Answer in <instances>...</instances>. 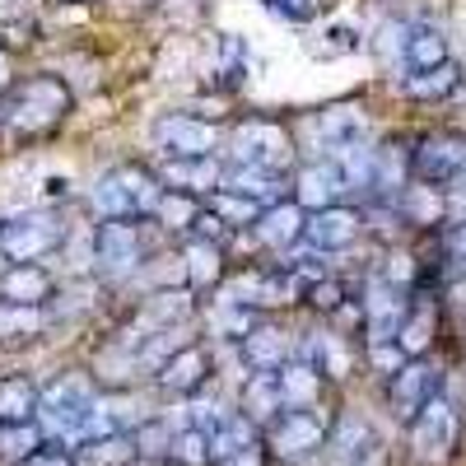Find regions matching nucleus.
I'll return each mask as SVG.
<instances>
[{"instance_id": "obj_1", "label": "nucleus", "mask_w": 466, "mask_h": 466, "mask_svg": "<svg viewBox=\"0 0 466 466\" xmlns=\"http://www.w3.org/2000/svg\"><path fill=\"white\" fill-rule=\"evenodd\" d=\"M75 107V94L61 75L37 70L28 80L5 89V103H0V131L10 140L28 145V140H47Z\"/></svg>"}, {"instance_id": "obj_2", "label": "nucleus", "mask_w": 466, "mask_h": 466, "mask_svg": "<svg viewBox=\"0 0 466 466\" xmlns=\"http://www.w3.org/2000/svg\"><path fill=\"white\" fill-rule=\"evenodd\" d=\"M159 201H164V177L149 173L145 164H116L89 191V206L98 219H145L159 210Z\"/></svg>"}, {"instance_id": "obj_3", "label": "nucleus", "mask_w": 466, "mask_h": 466, "mask_svg": "<svg viewBox=\"0 0 466 466\" xmlns=\"http://www.w3.org/2000/svg\"><path fill=\"white\" fill-rule=\"evenodd\" d=\"M98 406V387L89 373H61L43 387V406H37V420L43 430L61 443H80L85 439V424Z\"/></svg>"}, {"instance_id": "obj_4", "label": "nucleus", "mask_w": 466, "mask_h": 466, "mask_svg": "<svg viewBox=\"0 0 466 466\" xmlns=\"http://www.w3.org/2000/svg\"><path fill=\"white\" fill-rule=\"evenodd\" d=\"M66 243V219L56 210H19L0 219V257L5 261H43Z\"/></svg>"}, {"instance_id": "obj_5", "label": "nucleus", "mask_w": 466, "mask_h": 466, "mask_svg": "<svg viewBox=\"0 0 466 466\" xmlns=\"http://www.w3.org/2000/svg\"><path fill=\"white\" fill-rule=\"evenodd\" d=\"M327 434H331V424H327L322 410H313V406H285L276 420L266 424L261 443H266L270 457L299 461V457H308V452H322V448H327Z\"/></svg>"}, {"instance_id": "obj_6", "label": "nucleus", "mask_w": 466, "mask_h": 466, "mask_svg": "<svg viewBox=\"0 0 466 466\" xmlns=\"http://www.w3.org/2000/svg\"><path fill=\"white\" fill-rule=\"evenodd\" d=\"M228 164H257V168H276V173H289L294 168V136L280 127V122H243L228 140Z\"/></svg>"}, {"instance_id": "obj_7", "label": "nucleus", "mask_w": 466, "mask_h": 466, "mask_svg": "<svg viewBox=\"0 0 466 466\" xmlns=\"http://www.w3.org/2000/svg\"><path fill=\"white\" fill-rule=\"evenodd\" d=\"M466 173V140L452 136V131H439V136H424L415 149H410V177L424 182V187H452L461 182Z\"/></svg>"}, {"instance_id": "obj_8", "label": "nucleus", "mask_w": 466, "mask_h": 466, "mask_svg": "<svg viewBox=\"0 0 466 466\" xmlns=\"http://www.w3.org/2000/svg\"><path fill=\"white\" fill-rule=\"evenodd\" d=\"M457 434H461V415L443 392L410 420V448L420 461H443L457 448Z\"/></svg>"}, {"instance_id": "obj_9", "label": "nucleus", "mask_w": 466, "mask_h": 466, "mask_svg": "<svg viewBox=\"0 0 466 466\" xmlns=\"http://www.w3.org/2000/svg\"><path fill=\"white\" fill-rule=\"evenodd\" d=\"M154 140L164 145V159H197V154L219 149V127L201 122L191 112H168L154 122Z\"/></svg>"}, {"instance_id": "obj_10", "label": "nucleus", "mask_w": 466, "mask_h": 466, "mask_svg": "<svg viewBox=\"0 0 466 466\" xmlns=\"http://www.w3.org/2000/svg\"><path fill=\"white\" fill-rule=\"evenodd\" d=\"M410 313V299H406V285L401 280H369V294H364V331H369V345L378 340H397L401 322Z\"/></svg>"}, {"instance_id": "obj_11", "label": "nucleus", "mask_w": 466, "mask_h": 466, "mask_svg": "<svg viewBox=\"0 0 466 466\" xmlns=\"http://www.w3.org/2000/svg\"><path fill=\"white\" fill-rule=\"evenodd\" d=\"M392 410H397V420H415L424 406H430L439 392H443V373L430 364V360H406L397 373H392Z\"/></svg>"}, {"instance_id": "obj_12", "label": "nucleus", "mask_w": 466, "mask_h": 466, "mask_svg": "<svg viewBox=\"0 0 466 466\" xmlns=\"http://www.w3.org/2000/svg\"><path fill=\"white\" fill-rule=\"evenodd\" d=\"M89 238L107 270H131L145 261V219H103Z\"/></svg>"}, {"instance_id": "obj_13", "label": "nucleus", "mask_w": 466, "mask_h": 466, "mask_svg": "<svg viewBox=\"0 0 466 466\" xmlns=\"http://www.w3.org/2000/svg\"><path fill=\"white\" fill-rule=\"evenodd\" d=\"M322 457L331 466H369L378 457V430L364 420V415H340L327 434V448Z\"/></svg>"}, {"instance_id": "obj_14", "label": "nucleus", "mask_w": 466, "mask_h": 466, "mask_svg": "<svg viewBox=\"0 0 466 466\" xmlns=\"http://www.w3.org/2000/svg\"><path fill=\"white\" fill-rule=\"evenodd\" d=\"M350 191V182H345V173H340V164L331 159H318V164H303L299 173H294V201L313 215V210H327V206H340V197Z\"/></svg>"}, {"instance_id": "obj_15", "label": "nucleus", "mask_w": 466, "mask_h": 466, "mask_svg": "<svg viewBox=\"0 0 466 466\" xmlns=\"http://www.w3.org/2000/svg\"><path fill=\"white\" fill-rule=\"evenodd\" d=\"M364 228V215L355 206H327V210H313L303 224V243L313 252H340L360 238Z\"/></svg>"}, {"instance_id": "obj_16", "label": "nucleus", "mask_w": 466, "mask_h": 466, "mask_svg": "<svg viewBox=\"0 0 466 466\" xmlns=\"http://www.w3.org/2000/svg\"><path fill=\"white\" fill-rule=\"evenodd\" d=\"M313 136L327 154H340V149H355L369 140V116L355 107V103H336V107H322L318 122H313Z\"/></svg>"}, {"instance_id": "obj_17", "label": "nucleus", "mask_w": 466, "mask_h": 466, "mask_svg": "<svg viewBox=\"0 0 466 466\" xmlns=\"http://www.w3.org/2000/svg\"><path fill=\"white\" fill-rule=\"evenodd\" d=\"M164 187L173 191H187V197H215V191L224 187V164L215 159V154H197V159H164Z\"/></svg>"}, {"instance_id": "obj_18", "label": "nucleus", "mask_w": 466, "mask_h": 466, "mask_svg": "<svg viewBox=\"0 0 466 466\" xmlns=\"http://www.w3.org/2000/svg\"><path fill=\"white\" fill-rule=\"evenodd\" d=\"M224 187L243 191V197H252L261 206H280L285 191H294V177L276 173V168H257V164H224Z\"/></svg>"}, {"instance_id": "obj_19", "label": "nucleus", "mask_w": 466, "mask_h": 466, "mask_svg": "<svg viewBox=\"0 0 466 466\" xmlns=\"http://www.w3.org/2000/svg\"><path fill=\"white\" fill-rule=\"evenodd\" d=\"M206 373H210V355H206V350L201 345H177L173 355L159 364V387L168 397H191L206 382Z\"/></svg>"}, {"instance_id": "obj_20", "label": "nucleus", "mask_w": 466, "mask_h": 466, "mask_svg": "<svg viewBox=\"0 0 466 466\" xmlns=\"http://www.w3.org/2000/svg\"><path fill=\"white\" fill-rule=\"evenodd\" d=\"M289 360H294V340H289L280 327L257 322V327L243 336V364H248L252 373H280Z\"/></svg>"}, {"instance_id": "obj_21", "label": "nucleus", "mask_w": 466, "mask_h": 466, "mask_svg": "<svg viewBox=\"0 0 466 466\" xmlns=\"http://www.w3.org/2000/svg\"><path fill=\"white\" fill-rule=\"evenodd\" d=\"M52 289H56L52 270L37 266V261H10V270L0 276V299H5V303H37V308H47Z\"/></svg>"}, {"instance_id": "obj_22", "label": "nucleus", "mask_w": 466, "mask_h": 466, "mask_svg": "<svg viewBox=\"0 0 466 466\" xmlns=\"http://www.w3.org/2000/svg\"><path fill=\"white\" fill-rule=\"evenodd\" d=\"M303 224H308V210L299 201H280V206H266L261 224H257V238L270 248V252H289L303 243Z\"/></svg>"}, {"instance_id": "obj_23", "label": "nucleus", "mask_w": 466, "mask_h": 466, "mask_svg": "<svg viewBox=\"0 0 466 466\" xmlns=\"http://www.w3.org/2000/svg\"><path fill=\"white\" fill-rule=\"evenodd\" d=\"M285 406H289V401H285V392H280V373H252V378L243 382V401H238V410L257 424L261 434H266V424L276 420Z\"/></svg>"}, {"instance_id": "obj_24", "label": "nucleus", "mask_w": 466, "mask_h": 466, "mask_svg": "<svg viewBox=\"0 0 466 466\" xmlns=\"http://www.w3.org/2000/svg\"><path fill=\"white\" fill-rule=\"evenodd\" d=\"M140 461V448H136V430H122V434H94L80 443L75 452V466H136Z\"/></svg>"}, {"instance_id": "obj_25", "label": "nucleus", "mask_w": 466, "mask_h": 466, "mask_svg": "<svg viewBox=\"0 0 466 466\" xmlns=\"http://www.w3.org/2000/svg\"><path fill=\"white\" fill-rule=\"evenodd\" d=\"M191 294L187 289H159L149 303H145V313H140V331L149 336H159V331H177L187 318H191Z\"/></svg>"}, {"instance_id": "obj_26", "label": "nucleus", "mask_w": 466, "mask_h": 466, "mask_svg": "<svg viewBox=\"0 0 466 466\" xmlns=\"http://www.w3.org/2000/svg\"><path fill=\"white\" fill-rule=\"evenodd\" d=\"M182 270H187L191 289H215L224 280V248L210 238H191L182 248Z\"/></svg>"}, {"instance_id": "obj_27", "label": "nucleus", "mask_w": 466, "mask_h": 466, "mask_svg": "<svg viewBox=\"0 0 466 466\" xmlns=\"http://www.w3.org/2000/svg\"><path fill=\"white\" fill-rule=\"evenodd\" d=\"M457 85H461V66L457 61H443V66H430V70H410L401 80V89L410 98H420V103H439V98L457 94Z\"/></svg>"}, {"instance_id": "obj_28", "label": "nucleus", "mask_w": 466, "mask_h": 466, "mask_svg": "<svg viewBox=\"0 0 466 466\" xmlns=\"http://www.w3.org/2000/svg\"><path fill=\"white\" fill-rule=\"evenodd\" d=\"M43 331H47V308L0 299V345H19V340H33Z\"/></svg>"}, {"instance_id": "obj_29", "label": "nucleus", "mask_w": 466, "mask_h": 466, "mask_svg": "<svg viewBox=\"0 0 466 466\" xmlns=\"http://www.w3.org/2000/svg\"><path fill=\"white\" fill-rule=\"evenodd\" d=\"M434 327H439V313H434V303L430 299H410V313L397 331V345L406 350V360H424V350H430L434 340Z\"/></svg>"}, {"instance_id": "obj_30", "label": "nucleus", "mask_w": 466, "mask_h": 466, "mask_svg": "<svg viewBox=\"0 0 466 466\" xmlns=\"http://www.w3.org/2000/svg\"><path fill=\"white\" fill-rule=\"evenodd\" d=\"M322 382H327V373L313 369L308 360H299V355L280 369V392H285L289 406H318L322 401Z\"/></svg>"}, {"instance_id": "obj_31", "label": "nucleus", "mask_w": 466, "mask_h": 466, "mask_svg": "<svg viewBox=\"0 0 466 466\" xmlns=\"http://www.w3.org/2000/svg\"><path fill=\"white\" fill-rule=\"evenodd\" d=\"M443 61H452L443 28H439V24H415V28H410V43H406V75H410V70L443 66Z\"/></svg>"}, {"instance_id": "obj_32", "label": "nucleus", "mask_w": 466, "mask_h": 466, "mask_svg": "<svg viewBox=\"0 0 466 466\" xmlns=\"http://www.w3.org/2000/svg\"><path fill=\"white\" fill-rule=\"evenodd\" d=\"M257 424L238 410V415H228L219 430H210V452H215V466H224L228 457H238V452H248V448H257Z\"/></svg>"}, {"instance_id": "obj_33", "label": "nucleus", "mask_w": 466, "mask_h": 466, "mask_svg": "<svg viewBox=\"0 0 466 466\" xmlns=\"http://www.w3.org/2000/svg\"><path fill=\"white\" fill-rule=\"evenodd\" d=\"M43 392L28 378H0V424H19V420H37Z\"/></svg>"}, {"instance_id": "obj_34", "label": "nucleus", "mask_w": 466, "mask_h": 466, "mask_svg": "<svg viewBox=\"0 0 466 466\" xmlns=\"http://www.w3.org/2000/svg\"><path fill=\"white\" fill-rule=\"evenodd\" d=\"M206 206H210L228 228H257V224H261V215H266V206H261V201L243 197V191H228V187H219L215 197H206Z\"/></svg>"}, {"instance_id": "obj_35", "label": "nucleus", "mask_w": 466, "mask_h": 466, "mask_svg": "<svg viewBox=\"0 0 466 466\" xmlns=\"http://www.w3.org/2000/svg\"><path fill=\"white\" fill-rule=\"evenodd\" d=\"M43 430H37V420H19V424H0V461H28L37 448H43Z\"/></svg>"}, {"instance_id": "obj_36", "label": "nucleus", "mask_w": 466, "mask_h": 466, "mask_svg": "<svg viewBox=\"0 0 466 466\" xmlns=\"http://www.w3.org/2000/svg\"><path fill=\"white\" fill-rule=\"evenodd\" d=\"M201 197H187V191H173V187H164V201H159V210H154V219H159L168 233H177V228H197V215H201Z\"/></svg>"}, {"instance_id": "obj_37", "label": "nucleus", "mask_w": 466, "mask_h": 466, "mask_svg": "<svg viewBox=\"0 0 466 466\" xmlns=\"http://www.w3.org/2000/svg\"><path fill=\"white\" fill-rule=\"evenodd\" d=\"M173 466H215V452H210V434L187 424L182 434H173V452H168Z\"/></svg>"}, {"instance_id": "obj_38", "label": "nucleus", "mask_w": 466, "mask_h": 466, "mask_svg": "<svg viewBox=\"0 0 466 466\" xmlns=\"http://www.w3.org/2000/svg\"><path fill=\"white\" fill-rule=\"evenodd\" d=\"M308 52L322 56V61L345 56V52H360V28L355 24H331V28H322L313 43H308Z\"/></svg>"}, {"instance_id": "obj_39", "label": "nucleus", "mask_w": 466, "mask_h": 466, "mask_svg": "<svg viewBox=\"0 0 466 466\" xmlns=\"http://www.w3.org/2000/svg\"><path fill=\"white\" fill-rule=\"evenodd\" d=\"M303 303L313 308V313H322V318H336L340 308H345V280L327 270L322 280H313V285L303 289Z\"/></svg>"}, {"instance_id": "obj_40", "label": "nucleus", "mask_w": 466, "mask_h": 466, "mask_svg": "<svg viewBox=\"0 0 466 466\" xmlns=\"http://www.w3.org/2000/svg\"><path fill=\"white\" fill-rule=\"evenodd\" d=\"M401 215H406L410 224L439 219V187H424V182L406 187V191H401Z\"/></svg>"}, {"instance_id": "obj_41", "label": "nucleus", "mask_w": 466, "mask_h": 466, "mask_svg": "<svg viewBox=\"0 0 466 466\" xmlns=\"http://www.w3.org/2000/svg\"><path fill=\"white\" fill-rule=\"evenodd\" d=\"M219 80L224 85L248 80V43H243V37H233V33L219 37Z\"/></svg>"}, {"instance_id": "obj_42", "label": "nucleus", "mask_w": 466, "mask_h": 466, "mask_svg": "<svg viewBox=\"0 0 466 466\" xmlns=\"http://www.w3.org/2000/svg\"><path fill=\"white\" fill-rule=\"evenodd\" d=\"M136 448H140V461L145 457H164L173 452V434H168V424L164 420H140L136 424Z\"/></svg>"}, {"instance_id": "obj_43", "label": "nucleus", "mask_w": 466, "mask_h": 466, "mask_svg": "<svg viewBox=\"0 0 466 466\" xmlns=\"http://www.w3.org/2000/svg\"><path fill=\"white\" fill-rule=\"evenodd\" d=\"M410 28H415V24H401V19L382 24V28H378V56H382V61H397V66H406V43H410Z\"/></svg>"}, {"instance_id": "obj_44", "label": "nucleus", "mask_w": 466, "mask_h": 466, "mask_svg": "<svg viewBox=\"0 0 466 466\" xmlns=\"http://www.w3.org/2000/svg\"><path fill=\"white\" fill-rule=\"evenodd\" d=\"M261 10L285 24H308V19H318V0H261Z\"/></svg>"}, {"instance_id": "obj_45", "label": "nucleus", "mask_w": 466, "mask_h": 466, "mask_svg": "<svg viewBox=\"0 0 466 466\" xmlns=\"http://www.w3.org/2000/svg\"><path fill=\"white\" fill-rule=\"evenodd\" d=\"M369 360H373V369H378V373L392 378V373L406 364V350H401L397 340H378V345H369Z\"/></svg>"}, {"instance_id": "obj_46", "label": "nucleus", "mask_w": 466, "mask_h": 466, "mask_svg": "<svg viewBox=\"0 0 466 466\" xmlns=\"http://www.w3.org/2000/svg\"><path fill=\"white\" fill-rule=\"evenodd\" d=\"M19 466H75V452H70V443H61V439H52V443H43L28 461H19Z\"/></svg>"}, {"instance_id": "obj_47", "label": "nucleus", "mask_w": 466, "mask_h": 466, "mask_svg": "<svg viewBox=\"0 0 466 466\" xmlns=\"http://www.w3.org/2000/svg\"><path fill=\"white\" fill-rule=\"evenodd\" d=\"M443 243H448L452 261H466V215H461V219H457V224L448 228V238H443Z\"/></svg>"}, {"instance_id": "obj_48", "label": "nucleus", "mask_w": 466, "mask_h": 466, "mask_svg": "<svg viewBox=\"0 0 466 466\" xmlns=\"http://www.w3.org/2000/svg\"><path fill=\"white\" fill-rule=\"evenodd\" d=\"M0 43H5V47H24L28 43V24H0Z\"/></svg>"}, {"instance_id": "obj_49", "label": "nucleus", "mask_w": 466, "mask_h": 466, "mask_svg": "<svg viewBox=\"0 0 466 466\" xmlns=\"http://www.w3.org/2000/svg\"><path fill=\"white\" fill-rule=\"evenodd\" d=\"M266 443H257V448H248V452H238V457H228L224 466H266V452H261Z\"/></svg>"}, {"instance_id": "obj_50", "label": "nucleus", "mask_w": 466, "mask_h": 466, "mask_svg": "<svg viewBox=\"0 0 466 466\" xmlns=\"http://www.w3.org/2000/svg\"><path fill=\"white\" fill-rule=\"evenodd\" d=\"M15 80H10V61H5V52H0V94H5Z\"/></svg>"}, {"instance_id": "obj_51", "label": "nucleus", "mask_w": 466, "mask_h": 466, "mask_svg": "<svg viewBox=\"0 0 466 466\" xmlns=\"http://www.w3.org/2000/svg\"><path fill=\"white\" fill-rule=\"evenodd\" d=\"M70 5H89V0H70Z\"/></svg>"}, {"instance_id": "obj_52", "label": "nucleus", "mask_w": 466, "mask_h": 466, "mask_svg": "<svg viewBox=\"0 0 466 466\" xmlns=\"http://www.w3.org/2000/svg\"><path fill=\"white\" fill-rule=\"evenodd\" d=\"M136 466H145V461H136Z\"/></svg>"}]
</instances>
